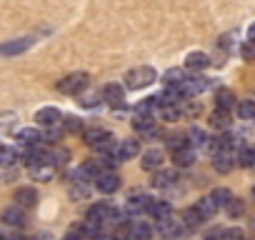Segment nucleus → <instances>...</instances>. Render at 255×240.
Instances as JSON below:
<instances>
[{
    "instance_id": "nucleus-16",
    "label": "nucleus",
    "mask_w": 255,
    "mask_h": 240,
    "mask_svg": "<svg viewBox=\"0 0 255 240\" xmlns=\"http://www.w3.org/2000/svg\"><path fill=\"white\" fill-rule=\"evenodd\" d=\"M173 163H175V168H188V165H193V163H195V148L185 145V148L175 150V153H173Z\"/></svg>"
},
{
    "instance_id": "nucleus-44",
    "label": "nucleus",
    "mask_w": 255,
    "mask_h": 240,
    "mask_svg": "<svg viewBox=\"0 0 255 240\" xmlns=\"http://www.w3.org/2000/svg\"><path fill=\"white\" fill-rule=\"evenodd\" d=\"M240 53H243L245 60H253V58H255V43H245V45L240 48Z\"/></svg>"
},
{
    "instance_id": "nucleus-4",
    "label": "nucleus",
    "mask_w": 255,
    "mask_h": 240,
    "mask_svg": "<svg viewBox=\"0 0 255 240\" xmlns=\"http://www.w3.org/2000/svg\"><path fill=\"white\" fill-rule=\"evenodd\" d=\"M35 123H38L40 128L60 125V123H63V113H60L58 108H53V105H45V108H40V110L35 113Z\"/></svg>"
},
{
    "instance_id": "nucleus-39",
    "label": "nucleus",
    "mask_w": 255,
    "mask_h": 240,
    "mask_svg": "<svg viewBox=\"0 0 255 240\" xmlns=\"http://www.w3.org/2000/svg\"><path fill=\"white\" fill-rule=\"evenodd\" d=\"M68 158H70V153H68L65 148H58V150L50 153V163H53V165H65Z\"/></svg>"
},
{
    "instance_id": "nucleus-48",
    "label": "nucleus",
    "mask_w": 255,
    "mask_h": 240,
    "mask_svg": "<svg viewBox=\"0 0 255 240\" xmlns=\"http://www.w3.org/2000/svg\"><path fill=\"white\" fill-rule=\"evenodd\" d=\"M253 150H255V148H253Z\"/></svg>"
},
{
    "instance_id": "nucleus-35",
    "label": "nucleus",
    "mask_w": 255,
    "mask_h": 240,
    "mask_svg": "<svg viewBox=\"0 0 255 240\" xmlns=\"http://www.w3.org/2000/svg\"><path fill=\"white\" fill-rule=\"evenodd\" d=\"M235 108H238V115H240L243 120H253V118H255V103H253V100H240Z\"/></svg>"
},
{
    "instance_id": "nucleus-34",
    "label": "nucleus",
    "mask_w": 255,
    "mask_h": 240,
    "mask_svg": "<svg viewBox=\"0 0 255 240\" xmlns=\"http://www.w3.org/2000/svg\"><path fill=\"white\" fill-rule=\"evenodd\" d=\"M15 163H18V150L0 148V165H3V168H13Z\"/></svg>"
},
{
    "instance_id": "nucleus-11",
    "label": "nucleus",
    "mask_w": 255,
    "mask_h": 240,
    "mask_svg": "<svg viewBox=\"0 0 255 240\" xmlns=\"http://www.w3.org/2000/svg\"><path fill=\"white\" fill-rule=\"evenodd\" d=\"M175 180H178V170L175 168H160L153 175V185L155 188H170V185H175Z\"/></svg>"
},
{
    "instance_id": "nucleus-15",
    "label": "nucleus",
    "mask_w": 255,
    "mask_h": 240,
    "mask_svg": "<svg viewBox=\"0 0 255 240\" xmlns=\"http://www.w3.org/2000/svg\"><path fill=\"white\" fill-rule=\"evenodd\" d=\"M133 128L143 135H148L150 130H155V115H145V113H135L133 118Z\"/></svg>"
},
{
    "instance_id": "nucleus-41",
    "label": "nucleus",
    "mask_w": 255,
    "mask_h": 240,
    "mask_svg": "<svg viewBox=\"0 0 255 240\" xmlns=\"http://www.w3.org/2000/svg\"><path fill=\"white\" fill-rule=\"evenodd\" d=\"M185 145H188V138H185V135H170V138H168V148H170L173 153L180 150V148H185Z\"/></svg>"
},
{
    "instance_id": "nucleus-26",
    "label": "nucleus",
    "mask_w": 255,
    "mask_h": 240,
    "mask_svg": "<svg viewBox=\"0 0 255 240\" xmlns=\"http://www.w3.org/2000/svg\"><path fill=\"white\" fill-rule=\"evenodd\" d=\"M130 240H150V225L143 220L130 223Z\"/></svg>"
},
{
    "instance_id": "nucleus-9",
    "label": "nucleus",
    "mask_w": 255,
    "mask_h": 240,
    "mask_svg": "<svg viewBox=\"0 0 255 240\" xmlns=\"http://www.w3.org/2000/svg\"><path fill=\"white\" fill-rule=\"evenodd\" d=\"M3 223L5 225H10V228H20V225H25V208H20V205H10V208H5L3 210Z\"/></svg>"
},
{
    "instance_id": "nucleus-40",
    "label": "nucleus",
    "mask_w": 255,
    "mask_h": 240,
    "mask_svg": "<svg viewBox=\"0 0 255 240\" xmlns=\"http://www.w3.org/2000/svg\"><path fill=\"white\" fill-rule=\"evenodd\" d=\"M245 235H243V230L240 228H225V230H220V240H243Z\"/></svg>"
},
{
    "instance_id": "nucleus-28",
    "label": "nucleus",
    "mask_w": 255,
    "mask_h": 240,
    "mask_svg": "<svg viewBox=\"0 0 255 240\" xmlns=\"http://www.w3.org/2000/svg\"><path fill=\"white\" fill-rule=\"evenodd\" d=\"M158 115H160V120H165V123H175V120L183 118V115H180V105H175V103L163 105V108L158 110Z\"/></svg>"
},
{
    "instance_id": "nucleus-38",
    "label": "nucleus",
    "mask_w": 255,
    "mask_h": 240,
    "mask_svg": "<svg viewBox=\"0 0 255 240\" xmlns=\"http://www.w3.org/2000/svg\"><path fill=\"white\" fill-rule=\"evenodd\" d=\"M63 133H65V128H58V125H53V128H45V133H43V140H45V143H58V140L63 138Z\"/></svg>"
},
{
    "instance_id": "nucleus-30",
    "label": "nucleus",
    "mask_w": 255,
    "mask_h": 240,
    "mask_svg": "<svg viewBox=\"0 0 255 240\" xmlns=\"http://www.w3.org/2000/svg\"><path fill=\"white\" fill-rule=\"evenodd\" d=\"M78 230H80V233H83L85 238L95 240V238H98V235L103 233V223H98V220H90V218H88V220H85V223H83V225H80Z\"/></svg>"
},
{
    "instance_id": "nucleus-29",
    "label": "nucleus",
    "mask_w": 255,
    "mask_h": 240,
    "mask_svg": "<svg viewBox=\"0 0 255 240\" xmlns=\"http://www.w3.org/2000/svg\"><path fill=\"white\" fill-rule=\"evenodd\" d=\"M155 220H163V218H168V215H173V210H170V203H165V200H153L150 203V210H148Z\"/></svg>"
},
{
    "instance_id": "nucleus-17",
    "label": "nucleus",
    "mask_w": 255,
    "mask_h": 240,
    "mask_svg": "<svg viewBox=\"0 0 255 240\" xmlns=\"http://www.w3.org/2000/svg\"><path fill=\"white\" fill-rule=\"evenodd\" d=\"M180 220L185 223V228L188 230H198L200 225H203V220H205V215L198 210V208H188V210H183V215H180Z\"/></svg>"
},
{
    "instance_id": "nucleus-5",
    "label": "nucleus",
    "mask_w": 255,
    "mask_h": 240,
    "mask_svg": "<svg viewBox=\"0 0 255 240\" xmlns=\"http://www.w3.org/2000/svg\"><path fill=\"white\" fill-rule=\"evenodd\" d=\"M158 233L165 235V238H180V235L188 233V228H185L183 220H175L173 215H168V218L158 220Z\"/></svg>"
},
{
    "instance_id": "nucleus-36",
    "label": "nucleus",
    "mask_w": 255,
    "mask_h": 240,
    "mask_svg": "<svg viewBox=\"0 0 255 240\" xmlns=\"http://www.w3.org/2000/svg\"><path fill=\"white\" fill-rule=\"evenodd\" d=\"M210 198L215 200V205H218V208H225V205H228V200L233 198V193H230L228 188H215V190L210 193Z\"/></svg>"
},
{
    "instance_id": "nucleus-1",
    "label": "nucleus",
    "mask_w": 255,
    "mask_h": 240,
    "mask_svg": "<svg viewBox=\"0 0 255 240\" xmlns=\"http://www.w3.org/2000/svg\"><path fill=\"white\" fill-rule=\"evenodd\" d=\"M155 80H158V75L148 65H140V68H133L125 73V88H130V90H143V88L153 85Z\"/></svg>"
},
{
    "instance_id": "nucleus-12",
    "label": "nucleus",
    "mask_w": 255,
    "mask_h": 240,
    "mask_svg": "<svg viewBox=\"0 0 255 240\" xmlns=\"http://www.w3.org/2000/svg\"><path fill=\"white\" fill-rule=\"evenodd\" d=\"M13 200H15V205H20V208H33L35 203H38V190L35 188H18L15 190V195H13Z\"/></svg>"
},
{
    "instance_id": "nucleus-25",
    "label": "nucleus",
    "mask_w": 255,
    "mask_h": 240,
    "mask_svg": "<svg viewBox=\"0 0 255 240\" xmlns=\"http://www.w3.org/2000/svg\"><path fill=\"white\" fill-rule=\"evenodd\" d=\"M178 105H180V115H183V118H198L200 110H203V105H200L198 100H193V98H185V100H180Z\"/></svg>"
},
{
    "instance_id": "nucleus-3",
    "label": "nucleus",
    "mask_w": 255,
    "mask_h": 240,
    "mask_svg": "<svg viewBox=\"0 0 255 240\" xmlns=\"http://www.w3.org/2000/svg\"><path fill=\"white\" fill-rule=\"evenodd\" d=\"M35 43V38H15V40H8L0 45V55L3 58H13V55H23L25 50H30Z\"/></svg>"
},
{
    "instance_id": "nucleus-20",
    "label": "nucleus",
    "mask_w": 255,
    "mask_h": 240,
    "mask_svg": "<svg viewBox=\"0 0 255 240\" xmlns=\"http://www.w3.org/2000/svg\"><path fill=\"white\" fill-rule=\"evenodd\" d=\"M108 135H110V133L103 130V128H88V130H83V140H85V145H90V148H98Z\"/></svg>"
},
{
    "instance_id": "nucleus-13",
    "label": "nucleus",
    "mask_w": 255,
    "mask_h": 240,
    "mask_svg": "<svg viewBox=\"0 0 255 240\" xmlns=\"http://www.w3.org/2000/svg\"><path fill=\"white\" fill-rule=\"evenodd\" d=\"M150 203H153V198H148V195H133L130 200H128L125 210L130 213V215H140V213H148L150 210Z\"/></svg>"
},
{
    "instance_id": "nucleus-21",
    "label": "nucleus",
    "mask_w": 255,
    "mask_h": 240,
    "mask_svg": "<svg viewBox=\"0 0 255 240\" xmlns=\"http://www.w3.org/2000/svg\"><path fill=\"white\" fill-rule=\"evenodd\" d=\"M210 125L218 128V130H228V128H230V113L223 110V108H215V110L210 113Z\"/></svg>"
},
{
    "instance_id": "nucleus-7",
    "label": "nucleus",
    "mask_w": 255,
    "mask_h": 240,
    "mask_svg": "<svg viewBox=\"0 0 255 240\" xmlns=\"http://www.w3.org/2000/svg\"><path fill=\"white\" fill-rule=\"evenodd\" d=\"M93 183H95V188H98L100 193H105V195H108V193H115V190L120 188V178H118L113 170H103L100 175H95Z\"/></svg>"
},
{
    "instance_id": "nucleus-37",
    "label": "nucleus",
    "mask_w": 255,
    "mask_h": 240,
    "mask_svg": "<svg viewBox=\"0 0 255 240\" xmlns=\"http://www.w3.org/2000/svg\"><path fill=\"white\" fill-rule=\"evenodd\" d=\"M63 128L68 133H80L83 130V120L75 118V115H68V118H63Z\"/></svg>"
},
{
    "instance_id": "nucleus-14",
    "label": "nucleus",
    "mask_w": 255,
    "mask_h": 240,
    "mask_svg": "<svg viewBox=\"0 0 255 240\" xmlns=\"http://www.w3.org/2000/svg\"><path fill=\"white\" fill-rule=\"evenodd\" d=\"M140 165H143V170H160V165H163V150H158V148L145 150Z\"/></svg>"
},
{
    "instance_id": "nucleus-47",
    "label": "nucleus",
    "mask_w": 255,
    "mask_h": 240,
    "mask_svg": "<svg viewBox=\"0 0 255 240\" xmlns=\"http://www.w3.org/2000/svg\"><path fill=\"white\" fill-rule=\"evenodd\" d=\"M253 198H255V185H253Z\"/></svg>"
},
{
    "instance_id": "nucleus-27",
    "label": "nucleus",
    "mask_w": 255,
    "mask_h": 240,
    "mask_svg": "<svg viewBox=\"0 0 255 240\" xmlns=\"http://www.w3.org/2000/svg\"><path fill=\"white\" fill-rule=\"evenodd\" d=\"M183 80H185V70H183V68H170V70L163 73V83H165L168 88H178Z\"/></svg>"
},
{
    "instance_id": "nucleus-31",
    "label": "nucleus",
    "mask_w": 255,
    "mask_h": 240,
    "mask_svg": "<svg viewBox=\"0 0 255 240\" xmlns=\"http://www.w3.org/2000/svg\"><path fill=\"white\" fill-rule=\"evenodd\" d=\"M235 163H238L240 168H250V165H255V150H250V148H240V150L235 153Z\"/></svg>"
},
{
    "instance_id": "nucleus-46",
    "label": "nucleus",
    "mask_w": 255,
    "mask_h": 240,
    "mask_svg": "<svg viewBox=\"0 0 255 240\" xmlns=\"http://www.w3.org/2000/svg\"><path fill=\"white\" fill-rule=\"evenodd\" d=\"M0 240H10V238L5 235V230H3V228H0Z\"/></svg>"
},
{
    "instance_id": "nucleus-2",
    "label": "nucleus",
    "mask_w": 255,
    "mask_h": 240,
    "mask_svg": "<svg viewBox=\"0 0 255 240\" xmlns=\"http://www.w3.org/2000/svg\"><path fill=\"white\" fill-rule=\"evenodd\" d=\"M88 88V75L85 73H70L63 80H58V90L63 95H80Z\"/></svg>"
},
{
    "instance_id": "nucleus-22",
    "label": "nucleus",
    "mask_w": 255,
    "mask_h": 240,
    "mask_svg": "<svg viewBox=\"0 0 255 240\" xmlns=\"http://www.w3.org/2000/svg\"><path fill=\"white\" fill-rule=\"evenodd\" d=\"M185 138H188V145H190V148H208V143H210V138H208L205 130H200V128H190V130L185 133Z\"/></svg>"
},
{
    "instance_id": "nucleus-10",
    "label": "nucleus",
    "mask_w": 255,
    "mask_h": 240,
    "mask_svg": "<svg viewBox=\"0 0 255 240\" xmlns=\"http://www.w3.org/2000/svg\"><path fill=\"white\" fill-rule=\"evenodd\" d=\"M138 153H140V140H120L115 158L118 160H133V158H138Z\"/></svg>"
},
{
    "instance_id": "nucleus-45",
    "label": "nucleus",
    "mask_w": 255,
    "mask_h": 240,
    "mask_svg": "<svg viewBox=\"0 0 255 240\" xmlns=\"http://www.w3.org/2000/svg\"><path fill=\"white\" fill-rule=\"evenodd\" d=\"M248 43H255V23L248 28Z\"/></svg>"
},
{
    "instance_id": "nucleus-6",
    "label": "nucleus",
    "mask_w": 255,
    "mask_h": 240,
    "mask_svg": "<svg viewBox=\"0 0 255 240\" xmlns=\"http://www.w3.org/2000/svg\"><path fill=\"white\" fill-rule=\"evenodd\" d=\"M15 140H18V145L20 148H38V145H43L45 140H43V133L38 130V128H23V130H18V135H15Z\"/></svg>"
},
{
    "instance_id": "nucleus-8",
    "label": "nucleus",
    "mask_w": 255,
    "mask_h": 240,
    "mask_svg": "<svg viewBox=\"0 0 255 240\" xmlns=\"http://www.w3.org/2000/svg\"><path fill=\"white\" fill-rule=\"evenodd\" d=\"M100 95H103V100H105L108 105L118 108V105H123V100H125V88L118 85V83H108V85L103 88Z\"/></svg>"
},
{
    "instance_id": "nucleus-42",
    "label": "nucleus",
    "mask_w": 255,
    "mask_h": 240,
    "mask_svg": "<svg viewBox=\"0 0 255 240\" xmlns=\"http://www.w3.org/2000/svg\"><path fill=\"white\" fill-rule=\"evenodd\" d=\"M100 100H98V93H80V105L83 108H95Z\"/></svg>"
},
{
    "instance_id": "nucleus-43",
    "label": "nucleus",
    "mask_w": 255,
    "mask_h": 240,
    "mask_svg": "<svg viewBox=\"0 0 255 240\" xmlns=\"http://www.w3.org/2000/svg\"><path fill=\"white\" fill-rule=\"evenodd\" d=\"M70 195H73L75 200H78V198H88V185H85V183H73Z\"/></svg>"
},
{
    "instance_id": "nucleus-19",
    "label": "nucleus",
    "mask_w": 255,
    "mask_h": 240,
    "mask_svg": "<svg viewBox=\"0 0 255 240\" xmlns=\"http://www.w3.org/2000/svg\"><path fill=\"white\" fill-rule=\"evenodd\" d=\"M210 65V58L205 55V53H188V58H185V68L188 70H205Z\"/></svg>"
},
{
    "instance_id": "nucleus-23",
    "label": "nucleus",
    "mask_w": 255,
    "mask_h": 240,
    "mask_svg": "<svg viewBox=\"0 0 255 240\" xmlns=\"http://www.w3.org/2000/svg\"><path fill=\"white\" fill-rule=\"evenodd\" d=\"M215 105L223 108V110H230V108L238 105V100H235V95L228 88H220V90H215Z\"/></svg>"
},
{
    "instance_id": "nucleus-32",
    "label": "nucleus",
    "mask_w": 255,
    "mask_h": 240,
    "mask_svg": "<svg viewBox=\"0 0 255 240\" xmlns=\"http://www.w3.org/2000/svg\"><path fill=\"white\" fill-rule=\"evenodd\" d=\"M195 208H198V210H200V213H203V215H205V218H213V215H215V213H218V210H220V208H218V205H215V200H213V198H210V195H208V198H200V200H198V205H195Z\"/></svg>"
},
{
    "instance_id": "nucleus-18",
    "label": "nucleus",
    "mask_w": 255,
    "mask_h": 240,
    "mask_svg": "<svg viewBox=\"0 0 255 240\" xmlns=\"http://www.w3.org/2000/svg\"><path fill=\"white\" fill-rule=\"evenodd\" d=\"M233 165H235V153H218V155H213V168L218 173H230Z\"/></svg>"
},
{
    "instance_id": "nucleus-24",
    "label": "nucleus",
    "mask_w": 255,
    "mask_h": 240,
    "mask_svg": "<svg viewBox=\"0 0 255 240\" xmlns=\"http://www.w3.org/2000/svg\"><path fill=\"white\" fill-rule=\"evenodd\" d=\"M30 175H33L35 180H40V183H48V180H53V175H55V165H53V163L35 165V168H30Z\"/></svg>"
},
{
    "instance_id": "nucleus-33",
    "label": "nucleus",
    "mask_w": 255,
    "mask_h": 240,
    "mask_svg": "<svg viewBox=\"0 0 255 240\" xmlns=\"http://www.w3.org/2000/svg\"><path fill=\"white\" fill-rule=\"evenodd\" d=\"M223 210H225L230 218H240V215L245 213V203H243L240 198H230V200H228V205H225Z\"/></svg>"
}]
</instances>
